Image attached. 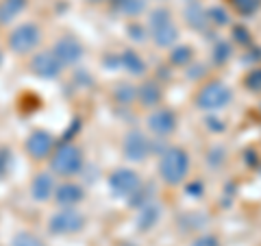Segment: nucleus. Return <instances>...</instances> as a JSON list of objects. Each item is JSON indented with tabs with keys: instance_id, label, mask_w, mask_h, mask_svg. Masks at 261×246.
I'll list each match as a JSON object with an SVG mask.
<instances>
[{
	"instance_id": "obj_1",
	"label": "nucleus",
	"mask_w": 261,
	"mask_h": 246,
	"mask_svg": "<svg viewBox=\"0 0 261 246\" xmlns=\"http://www.w3.org/2000/svg\"><path fill=\"white\" fill-rule=\"evenodd\" d=\"M190 172V155L181 146H170L159 157V175L168 185H181Z\"/></svg>"
},
{
	"instance_id": "obj_2",
	"label": "nucleus",
	"mask_w": 261,
	"mask_h": 246,
	"mask_svg": "<svg viewBox=\"0 0 261 246\" xmlns=\"http://www.w3.org/2000/svg\"><path fill=\"white\" fill-rule=\"evenodd\" d=\"M148 31H150L152 42L159 48H170L178 39V29L172 20V13H170L166 7H157V9L150 11Z\"/></svg>"
},
{
	"instance_id": "obj_3",
	"label": "nucleus",
	"mask_w": 261,
	"mask_h": 246,
	"mask_svg": "<svg viewBox=\"0 0 261 246\" xmlns=\"http://www.w3.org/2000/svg\"><path fill=\"white\" fill-rule=\"evenodd\" d=\"M50 168L55 175H59V177L76 175V172H81V168H83V153H81L74 144L63 142L57 146V151L53 153Z\"/></svg>"
},
{
	"instance_id": "obj_4",
	"label": "nucleus",
	"mask_w": 261,
	"mask_h": 246,
	"mask_svg": "<svg viewBox=\"0 0 261 246\" xmlns=\"http://www.w3.org/2000/svg\"><path fill=\"white\" fill-rule=\"evenodd\" d=\"M233 98V92L228 89L222 81H209L196 96V105L202 111H220L224 109Z\"/></svg>"
},
{
	"instance_id": "obj_5",
	"label": "nucleus",
	"mask_w": 261,
	"mask_h": 246,
	"mask_svg": "<svg viewBox=\"0 0 261 246\" xmlns=\"http://www.w3.org/2000/svg\"><path fill=\"white\" fill-rule=\"evenodd\" d=\"M140 187H142V179L130 168H118L109 175V190L118 199H130Z\"/></svg>"
},
{
	"instance_id": "obj_6",
	"label": "nucleus",
	"mask_w": 261,
	"mask_h": 246,
	"mask_svg": "<svg viewBox=\"0 0 261 246\" xmlns=\"http://www.w3.org/2000/svg\"><path fill=\"white\" fill-rule=\"evenodd\" d=\"M42 42V33H39L37 24L24 22L9 35V48L18 55H27L31 51H35L37 44Z\"/></svg>"
},
{
	"instance_id": "obj_7",
	"label": "nucleus",
	"mask_w": 261,
	"mask_h": 246,
	"mask_svg": "<svg viewBox=\"0 0 261 246\" xmlns=\"http://www.w3.org/2000/svg\"><path fill=\"white\" fill-rule=\"evenodd\" d=\"M50 231L55 235H68V233H79L81 229L85 227V218L81 211H76L74 207H65L61 211L50 218Z\"/></svg>"
},
{
	"instance_id": "obj_8",
	"label": "nucleus",
	"mask_w": 261,
	"mask_h": 246,
	"mask_svg": "<svg viewBox=\"0 0 261 246\" xmlns=\"http://www.w3.org/2000/svg\"><path fill=\"white\" fill-rule=\"evenodd\" d=\"M150 155V142L142 131H130L124 137V157L128 161L140 163Z\"/></svg>"
},
{
	"instance_id": "obj_9",
	"label": "nucleus",
	"mask_w": 261,
	"mask_h": 246,
	"mask_svg": "<svg viewBox=\"0 0 261 246\" xmlns=\"http://www.w3.org/2000/svg\"><path fill=\"white\" fill-rule=\"evenodd\" d=\"M63 65L59 63V59L55 57L53 51H44V53H37L35 57L31 59V70L35 72L39 79H57L59 77Z\"/></svg>"
},
{
	"instance_id": "obj_10",
	"label": "nucleus",
	"mask_w": 261,
	"mask_h": 246,
	"mask_svg": "<svg viewBox=\"0 0 261 246\" xmlns=\"http://www.w3.org/2000/svg\"><path fill=\"white\" fill-rule=\"evenodd\" d=\"M53 53H55L57 59H59L61 65H74L81 57H83V46H81V42L76 37L65 35L61 39H57Z\"/></svg>"
},
{
	"instance_id": "obj_11",
	"label": "nucleus",
	"mask_w": 261,
	"mask_h": 246,
	"mask_svg": "<svg viewBox=\"0 0 261 246\" xmlns=\"http://www.w3.org/2000/svg\"><path fill=\"white\" fill-rule=\"evenodd\" d=\"M148 129L152 131L154 135H159V137L172 135L174 129H176V116H174V111L172 109H166V107L152 111L150 116H148Z\"/></svg>"
},
{
	"instance_id": "obj_12",
	"label": "nucleus",
	"mask_w": 261,
	"mask_h": 246,
	"mask_svg": "<svg viewBox=\"0 0 261 246\" xmlns=\"http://www.w3.org/2000/svg\"><path fill=\"white\" fill-rule=\"evenodd\" d=\"M53 146H55V139L50 133H46V131H33L27 139V151L31 157H35V159L48 157V155L53 153Z\"/></svg>"
},
{
	"instance_id": "obj_13",
	"label": "nucleus",
	"mask_w": 261,
	"mask_h": 246,
	"mask_svg": "<svg viewBox=\"0 0 261 246\" xmlns=\"http://www.w3.org/2000/svg\"><path fill=\"white\" fill-rule=\"evenodd\" d=\"M31 194H33V199L39 201V203L48 201L55 194L53 177L48 175V172H39V175H35V179H33V183H31Z\"/></svg>"
},
{
	"instance_id": "obj_14",
	"label": "nucleus",
	"mask_w": 261,
	"mask_h": 246,
	"mask_svg": "<svg viewBox=\"0 0 261 246\" xmlns=\"http://www.w3.org/2000/svg\"><path fill=\"white\" fill-rule=\"evenodd\" d=\"M55 199L59 205H65V207H72L83 201V187L76 185V183H61L59 187L55 190Z\"/></svg>"
},
{
	"instance_id": "obj_15",
	"label": "nucleus",
	"mask_w": 261,
	"mask_h": 246,
	"mask_svg": "<svg viewBox=\"0 0 261 246\" xmlns=\"http://www.w3.org/2000/svg\"><path fill=\"white\" fill-rule=\"evenodd\" d=\"M159 218H161V207L154 205V203H148V205H144V207H140V214H137L135 225H137L140 231H150V229L157 227Z\"/></svg>"
},
{
	"instance_id": "obj_16",
	"label": "nucleus",
	"mask_w": 261,
	"mask_h": 246,
	"mask_svg": "<svg viewBox=\"0 0 261 246\" xmlns=\"http://www.w3.org/2000/svg\"><path fill=\"white\" fill-rule=\"evenodd\" d=\"M185 20L196 31H207V24H209L207 11L202 9V5L196 3V0H190V3H187V7H185Z\"/></svg>"
},
{
	"instance_id": "obj_17",
	"label": "nucleus",
	"mask_w": 261,
	"mask_h": 246,
	"mask_svg": "<svg viewBox=\"0 0 261 246\" xmlns=\"http://www.w3.org/2000/svg\"><path fill=\"white\" fill-rule=\"evenodd\" d=\"M120 68H124L133 77H142L146 72V63L135 51H124L120 55Z\"/></svg>"
},
{
	"instance_id": "obj_18",
	"label": "nucleus",
	"mask_w": 261,
	"mask_h": 246,
	"mask_svg": "<svg viewBox=\"0 0 261 246\" xmlns=\"http://www.w3.org/2000/svg\"><path fill=\"white\" fill-rule=\"evenodd\" d=\"M161 89L157 83H152V81H148V83H144L140 89H137V98H140V103L144 105V107H157V105L161 103Z\"/></svg>"
},
{
	"instance_id": "obj_19",
	"label": "nucleus",
	"mask_w": 261,
	"mask_h": 246,
	"mask_svg": "<svg viewBox=\"0 0 261 246\" xmlns=\"http://www.w3.org/2000/svg\"><path fill=\"white\" fill-rule=\"evenodd\" d=\"M27 0H3L0 3V24H9L24 11Z\"/></svg>"
},
{
	"instance_id": "obj_20",
	"label": "nucleus",
	"mask_w": 261,
	"mask_h": 246,
	"mask_svg": "<svg viewBox=\"0 0 261 246\" xmlns=\"http://www.w3.org/2000/svg\"><path fill=\"white\" fill-rule=\"evenodd\" d=\"M192 59H194V51L185 44L174 46L172 51H170V63L178 65V68H187V65L192 63Z\"/></svg>"
},
{
	"instance_id": "obj_21",
	"label": "nucleus",
	"mask_w": 261,
	"mask_h": 246,
	"mask_svg": "<svg viewBox=\"0 0 261 246\" xmlns=\"http://www.w3.org/2000/svg\"><path fill=\"white\" fill-rule=\"evenodd\" d=\"M113 7H116V9H118L120 13H124V15H130V18H135V15L144 13L146 3H144V0H113Z\"/></svg>"
},
{
	"instance_id": "obj_22",
	"label": "nucleus",
	"mask_w": 261,
	"mask_h": 246,
	"mask_svg": "<svg viewBox=\"0 0 261 246\" xmlns=\"http://www.w3.org/2000/svg\"><path fill=\"white\" fill-rule=\"evenodd\" d=\"M113 98L122 105H130L137 98V87H133L130 83H118L113 89Z\"/></svg>"
},
{
	"instance_id": "obj_23",
	"label": "nucleus",
	"mask_w": 261,
	"mask_h": 246,
	"mask_svg": "<svg viewBox=\"0 0 261 246\" xmlns=\"http://www.w3.org/2000/svg\"><path fill=\"white\" fill-rule=\"evenodd\" d=\"M231 55H233L231 44L224 42V39H218L216 46H214V63L216 65H224L228 59H231Z\"/></svg>"
},
{
	"instance_id": "obj_24",
	"label": "nucleus",
	"mask_w": 261,
	"mask_h": 246,
	"mask_svg": "<svg viewBox=\"0 0 261 246\" xmlns=\"http://www.w3.org/2000/svg\"><path fill=\"white\" fill-rule=\"evenodd\" d=\"M231 5L240 15H252L261 9V0H231Z\"/></svg>"
},
{
	"instance_id": "obj_25",
	"label": "nucleus",
	"mask_w": 261,
	"mask_h": 246,
	"mask_svg": "<svg viewBox=\"0 0 261 246\" xmlns=\"http://www.w3.org/2000/svg\"><path fill=\"white\" fill-rule=\"evenodd\" d=\"M207 18L211 24H216V27H226L228 24V13L224 11V7H211V9H207Z\"/></svg>"
},
{
	"instance_id": "obj_26",
	"label": "nucleus",
	"mask_w": 261,
	"mask_h": 246,
	"mask_svg": "<svg viewBox=\"0 0 261 246\" xmlns=\"http://www.w3.org/2000/svg\"><path fill=\"white\" fill-rule=\"evenodd\" d=\"M11 246H44V242L39 240L37 235L22 231V233H18V235L13 237V244Z\"/></svg>"
},
{
	"instance_id": "obj_27",
	"label": "nucleus",
	"mask_w": 261,
	"mask_h": 246,
	"mask_svg": "<svg viewBox=\"0 0 261 246\" xmlns=\"http://www.w3.org/2000/svg\"><path fill=\"white\" fill-rule=\"evenodd\" d=\"M244 85H246L250 92H261V68L250 70L246 79H244Z\"/></svg>"
},
{
	"instance_id": "obj_28",
	"label": "nucleus",
	"mask_w": 261,
	"mask_h": 246,
	"mask_svg": "<svg viewBox=\"0 0 261 246\" xmlns=\"http://www.w3.org/2000/svg\"><path fill=\"white\" fill-rule=\"evenodd\" d=\"M233 39L242 46H250L252 44V35L250 31L246 27H242V24H238V27H233Z\"/></svg>"
},
{
	"instance_id": "obj_29",
	"label": "nucleus",
	"mask_w": 261,
	"mask_h": 246,
	"mask_svg": "<svg viewBox=\"0 0 261 246\" xmlns=\"http://www.w3.org/2000/svg\"><path fill=\"white\" fill-rule=\"evenodd\" d=\"M224 157H226V153H224V149H222V146H214V149L209 151V155H207V159H209V166H211V168H218V166H222V163H224Z\"/></svg>"
},
{
	"instance_id": "obj_30",
	"label": "nucleus",
	"mask_w": 261,
	"mask_h": 246,
	"mask_svg": "<svg viewBox=\"0 0 261 246\" xmlns=\"http://www.w3.org/2000/svg\"><path fill=\"white\" fill-rule=\"evenodd\" d=\"M126 31H128V35L133 37L135 42H144V39L148 37V31H146V29L142 27V24H137V22H130Z\"/></svg>"
},
{
	"instance_id": "obj_31",
	"label": "nucleus",
	"mask_w": 261,
	"mask_h": 246,
	"mask_svg": "<svg viewBox=\"0 0 261 246\" xmlns=\"http://www.w3.org/2000/svg\"><path fill=\"white\" fill-rule=\"evenodd\" d=\"M205 125H207V129L211 131V133H222V131L226 129L224 122L220 120V118H216V116H207L205 118Z\"/></svg>"
},
{
	"instance_id": "obj_32",
	"label": "nucleus",
	"mask_w": 261,
	"mask_h": 246,
	"mask_svg": "<svg viewBox=\"0 0 261 246\" xmlns=\"http://www.w3.org/2000/svg\"><path fill=\"white\" fill-rule=\"evenodd\" d=\"M185 192L192 196V199H200L202 194H205V185H202L200 181H192L185 185Z\"/></svg>"
},
{
	"instance_id": "obj_33",
	"label": "nucleus",
	"mask_w": 261,
	"mask_h": 246,
	"mask_svg": "<svg viewBox=\"0 0 261 246\" xmlns=\"http://www.w3.org/2000/svg\"><path fill=\"white\" fill-rule=\"evenodd\" d=\"M205 72H207V68L202 63H196V65H190L187 68V79H192V81H196V79H200V77H205Z\"/></svg>"
},
{
	"instance_id": "obj_34",
	"label": "nucleus",
	"mask_w": 261,
	"mask_h": 246,
	"mask_svg": "<svg viewBox=\"0 0 261 246\" xmlns=\"http://www.w3.org/2000/svg\"><path fill=\"white\" fill-rule=\"evenodd\" d=\"M9 166H11V153L7 149H0V177L9 170Z\"/></svg>"
},
{
	"instance_id": "obj_35",
	"label": "nucleus",
	"mask_w": 261,
	"mask_h": 246,
	"mask_svg": "<svg viewBox=\"0 0 261 246\" xmlns=\"http://www.w3.org/2000/svg\"><path fill=\"white\" fill-rule=\"evenodd\" d=\"M192 246H220L216 235H200L198 240H194Z\"/></svg>"
},
{
	"instance_id": "obj_36",
	"label": "nucleus",
	"mask_w": 261,
	"mask_h": 246,
	"mask_svg": "<svg viewBox=\"0 0 261 246\" xmlns=\"http://www.w3.org/2000/svg\"><path fill=\"white\" fill-rule=\"evenodd\" d=\"M105 65H107V68H120V55L118 57H113V55L105 57Z\"/></svg>"
},
{
	"instance_id": "obj_37",
	"label": "nucleus",
	"mask_w": 261,
	"mask_h": 246,
	"mask_svg": "<svg viewBox=\"0 0 261 246\" xmlns=\"http://www.w3.org/2000/svg\"><path fill=\"white\" fill-rule=\"evenodd\" d=\"M159 77H161V79H163V77L170 79V70H163V68H161V70H159Z\"/></svg>"
},
{
	"instance_id": "obj_38",
	"label": "nucleus",
	"mask_w": 261,
	"mask_h": 246,
	"mask_svg": "<svg viewBox=\"0 0 261 246\" xmlns=\"http://www.w3.org/2000/svg\"><path fill=\"white\" fill-rule=\"evenodd\" d=\"M0 63H3V53H0Z\"/></svg>"
}]
</instances>
